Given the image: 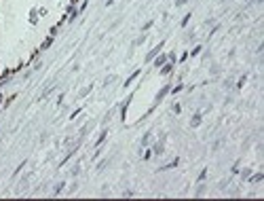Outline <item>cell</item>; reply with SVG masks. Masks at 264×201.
Listing matches in <instances>:
<instances>
[{"mask_svg":"<svg viewBox=\"0 0 264 201\" xmlns=\"http://www.w3.org/2000/svg\"><path fill=\"white\" fill-rule=\"evenodd\" d=\"M199 123H201V114H196L194 119H192V125H199Z\"/></svg>","mask_w":264,"mask_h":201,"instance_id":"1","label":"cell"},{"mask_svg":"<svg viewBox=\"0 0 264 201\" xmlns=\"http://www.w3.org/2000/svg\"><path fill=\"white\" fill-rule=\"evenodd\" d=\"M161 72H163V74H169V72H171V66H165L163 70H161Z\"/></svg>","mask_w":264,"mask_h":201,"instance_id":"2","label":"cell"},{"mask_svg":"<svg viewBox=\"0 0 264 201\" xmlns=\"http://www.w3.org/2000/svg\"><path fill=\"white\" fill-rule=\"evenodd\" d=\"M184 2H186V0H178V2H175V4H178V7H180V4H184Z\"/></svg>","mask_w":264,"mask_h":201,"instance_id":"3","label":"cell"}]
</instances>
